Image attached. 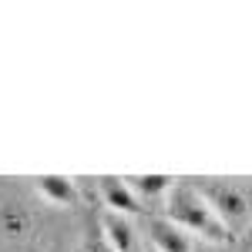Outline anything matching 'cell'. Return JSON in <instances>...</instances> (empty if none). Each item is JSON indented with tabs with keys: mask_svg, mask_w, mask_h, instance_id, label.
Instances as JSON below:
<instances>
[{
	"mask_svg": "<svg viewBox=\"0 0 252 252\" xmlns=\"http://www.w3.org/2000/svg\"><path fill=\"white\" fill-rule=\"evenodd\" d=\"M161 209H165V219H168V222H175L182 232H189L192 239H198V242L222 246V242L235 239V235L219 222V215H215L212 205L205 202V195L195 189L192 178H175V185L168 189Z\"/></svg>",
	"mask_w": 252,
	"mask_h": 252,
	"instance_id": "1",
	"label": "cell"
},
{
	"mask_svg": "<svg viewBox=\"0 0 252 252\" xmlns=\"http://www.w3.org/2000/svg\"><path fill=\"white\" fill-rule=\"evenodd\" d=\"M195 189L205 195L219 222L232 235H246L252 225V182L249 178H192Z\"/></svg>",
	"mask_w": 252,
	"mask_h": 252,
	"instance_id": "2",
	"label": "cell"
},
{
	"mask_svg": "<svg viewBox=\"0 0 252 252\" xmlns=\"http://www.w3.org/2000/svg\"><path fill=\"white\" fill-rule=\"evenodd\" d=\"M34 232V212L17 195L0 192V242H27Z\"/></svg>",
	"mask_w": 252,
	"mask_h": 252,
	"instance_id": "3",
	"label": "cell"
},
{
	"mask_svg": "<svg viewBox=\"0 0 252 252\" xmlns=\"http://www.w3.org/2000/svg\"><path fill=\"white\" fill-rule=\"evenodd\" d=\"M101 235H104V246L111 252H145L141 235H138L131 215L104 212L101 215Z\"/></svg>",
	"mask_w": 252,
	"mask_h": 252,
	"instance_id": "4",
	"label": "cell"
},
{
	"mask_svg": "<svg viewBox=\"0 0 252 252\" xmlns=\"http://www.w3.org/2000/svg\"><path fill=\"white\" fill-rule=\"evenodd\" d=\"M148 246L155 252H195L192 235L182 232L165 215H152L148 219Z\"/></svg>",
	"mask_w": 252,
	"mask_h": 252,
	"instance_id": "5",
	"label": "cell"
},
{
	"mask_svg": "<svg viewBox=\"0 0 252 252\" xmlns=\"http://www.w3.org/2000/svg\"><path fill=\"white\" fill-rule=\"evenodd\" d=\"M97 189H101V202H104L108 212L135 215L138 209H141V202H138V195L131 192V185H128L125 175H104V178H97Z\"/></svg>",
	"mask_w": 252,
	"mask_h": 252,
	"instance_id": "6",
	"label": "cell"
},
{
	"mask_svg": "<svg viewBox=\"0 0 252 252\" xmlns=\"http://www.w3.org/2000/svg\"><path fill=\"white\" fill-rule=\"evenodd\" d=\"M37 192L51 205H74L78 202V178H67V175H37Z\"/></svg>",
	"mask_w": 252,
	"mask_h": 252,
	"instance_id": "7",
	"label": "cell"
},
{
	"mask_svg": "<svg viewBox=\"0 0 252 252\" xmlns=\"http://www.w3.org/2000/svg\"><path fill=\"white\" fill-rule=\"evenodd\" d=\"M125 178L131 185V192L138 195V202H155V198L165 202L168 189L175 185L172 175H125Z\"/></svg>",
	"mask_w": 252,
	"mask_h": 252,
	"instance_id": "8",
	"label": "cell"
},
{
	"mask_svg": "<svg viewBox=\"0 0 252 252\" xmlns=\"http://www.w3.org/2000/svg\"><path fill=\"white\" fill-rule=\"evenodd\" d=\"M242 239H246V246H249V249H252V225H249V229H246V235H242Z\"/></svg>",
	"mask_w": 252,
	"mask_h": 252,
	"instance_id": "9",
	"label": "cell"
},
{
	"mask_svg": "<svg viewBox=\"0 0 252 252\" xmlns=\"http://www.w3.org/2000/svg\"><path fill=\"white\" fill-rule=\"evenodd\" d=\"M195 252H212V249H209V242H205V246H198V249H195Z\"/></svg>",
	"mask_w": 252,
	"mask_h": 252,
	"instance_id": "10",
	"label": "cell"
},
{
	"mask_svg": "<svg viewBox=\"0 0 252 252\" xmlns=\"http://www.w3.org/2000/svg\"><path fill=\"white\" fill-rule=\"evenodd\" d=\"M145 252H155V249H152V246H145Z\"/></svg>",
	"mask_w": 252,
	"mask_h": 252,
	"instance_id": "11",
	"label": "cell"
}]
</instances>
